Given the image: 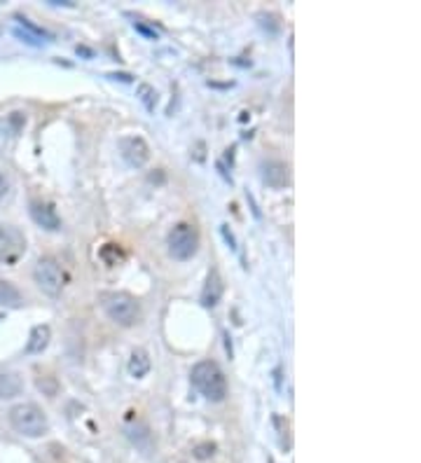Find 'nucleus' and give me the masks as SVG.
Here are the masks:
<instances>
[{
    "label": "nucleus",
    "mask_w": 421,
    "mask_h": 463,
    "mask_svg": "<svg viewBox=\"0 0 421 463\" xmlns=\"http://www.w3.org/2000/svg\"><path fill=\"white\" fill-rule=\"evenodd\" d=\"M190 379L192 386L210 403H220L227 398V377L216 360H199L197 366L192 367Z\"/></svg>",
    "instance_id": "obj_1"
},
{
    "label": "nucleus",
    "mask_w": 421,
    "mask_h": 463,
    "mask_svg": "<svg viewBox=\"0 0 421 463\" xmlns=\"http://www.w3.org/2000/svg\"><path fill=\"white\" fill-rule=\"evenodd\" d=\"M10 424H12L14 431L24 437H42L47 428H50L45 412L34 403L14 405L12 410H10Z\"/></svg>",
    "instance_id": "obj_2"
},
{
    "label": "nucleus",
    "mask_w": 421,
    "mask_h": 463,
    "mask_svg": "<svg viewBox=\"0 0 421 463\" xmlns=\"http://www.w3.org/2000/svg\"><path fill=\"white\" fill-rule=\"evenodd\" d=\"M166 251L173 260H190L199 251V232L190 222H178L166 236Z\"/></svg>",
    "instance_id": "obj_3"
},
{
    "label": "nucleus",
    "mask_w": 421,
    "mask_h": 463,
    "mask_svg": "<svg viewBox=\"0 0 421 463\" xmlns=\"http://www.w3.org/2000/svg\"><path fill=\"white\" fill-rule=\"evenodd\" d=\"M101 307L105 316L122 328L134 326L139 320V302L126 293H108L101 297Z\"/></svg>",
    "instance_id": "obj_4"
},
{
    "label": "nucleus",
    "mask_w": 421,
    "mask_h": 463,
    "mask_svg": "<svg viewBox=\"0 0 421 463\" xmlns=\"http://www.w3.org/2000/svg\"><path fill=\"white\" fill-rule=\"evenodd\" d=\"M34 281L42 293L57 297L64 290V272H61L59 262L54 258H40L34 267Z\"/></svg>",
    "instance_id": "obj_5"
},
{
    "label": "nucleus",
    "mask_w": 421,
    "mask_h": 463,
    "mask_svg": "<svg viewBox=\"0 0 421 463\" xmlns=\"http://www.w3.org/2000/svg\"><path fill=\"white\" fill-rule=\"evenodd\" d=\"M27 253V236L17 228L0 225V265H17L21 255Z\"/></svg>",
    "instance_id": "obj_6"
},
{
    "label": "nucleus",
    "mask_w": 421,
    "mask_h": 463,
    "mask_svg": "<svg viewBox=\"0 0 421 463\" xmlns=\"http://www.w3.org/2000/svg\"><path fill=\"white\" fill-rule=\"evenodd\" d=\"M119 152L125 157V162L129 166H136V169L145 166L150 159V145L145 143V138L141 136L119 138Z\"/></svg>",
    "instance_id": "obj_7"
},
{
    "label": "nucleus",
    "mask_w": 421,
    "mask_h": 463,
    "mask_svg": "<svg viewBox=\"0 0 421 463\" xmlns=\"http://www.w3.org/2000/svg\"><path fill=\"white\" fill-rule=\"evenodd\" d=\"M31 218H34L38 228L47 229V232L61 229L59 213H57V209L50 202H40V199L31 202Z\"/></svg>",
    "instance_id": "obj_8"
},
{
    "label": "nucleus",
    "mask_w": 421,
    "mask_h": 463,
    "mask_svg": "<svg viewBox=\"0 0 421 463\" xmlns=\"http://www.w3.org/2000/svg\"><path fill=\"white\" fill-rule=\"evenodd\" d=\"M263 181L267 188L283 189L290 183V171L288 164L279 162V159H270L263 164Z\"/></svg>",
    "instance_id": "obj_9"
},
{
    "label": "nucleus",
    "mask_w": 421,
    "mask_h": 463,
    "mask_svg": "<svg viewBox=\"0 0 421 463\" xmlns=\"http://www.w3.org/2000/svg\"><path fill=\"white\" fill-rule=\"evenodd\" d=\"M223 293H225L223 276H220L218 269H210L209 276H206L204 288H202V305H204L206 309H213L218 302L223 300Z\"/></svg>",
    "instance_id": "obj_10"
},
{
    "label": "nucleus",
    "mask_w": 421,
    "mask_h": 463,
    "mask_svg": "<svg viewBox=\"0 0 421 463\" xmlns=\"http://www.w3.org/2000/svg\"><path fill=\"white\" fill-rule=\"evenodd\" d=\"M24 393V379L17 372L0 370V400H14Z\"/></svg>",
    "instance_id": "obj_11"
},
{
    "label": "nucleus",
    "mask_w": 421,
    "mask_h": 463,
    "mask_svg": "<svg viewBox=\"0 0 421 463\" xmlns=\"http://www.w3.org/2000/svg\"><path fill=\"white\" fill-rule=\"evenodd\" d=\"M152 363H150V353L145 351V349H134L132 356H129V366H126V370H129V374H132L134 379H143L148 372H150Z\"/></svg>",
    "instance_id": "obj_12"
},
{
    "label": "nucleus",
    "mask_w": 421,
    "mask_h": 463,
    "mask_svg": "<svg viewBox=\"0 0 421 463\" xmlns=\"http://www.w3.org/2000/svg\"><path fill=\"white\" fill-rule=\"evenodd\" d=\"M52 340V330L50 326H35L28 335V344H27V353H42L47 349Z\"/></svg>",
    "instance_id": "obj_13"
},
{
    "label": "nucleus",
    "mask_w": 421,
    "mask_h": 463,
    "mask_svg": "<svg viewBox=\"0 0 421 463\" xmlns=\"http://www.w3.org/2000/svg\"><path fill=\"white\" fill-rule=\"evenodd\" d=\"M21 302H24V297H21L19 288L10 281H0V307L14 309L21 307Z\"/></svg>",
    "instance_id": "obj_14"
},
{
    "label": "nucleus",
    "mask_w": 421,
    "mask_h": 463,
    "mask_svg": "<svg viewBox=\"0 0 421 463\" xmlns=\"http://www.w3.org/2000/svg\"><path fill=\"white\" fill-rule=\"evenodd\" d=\"M136 96H139L141 104L145 105V111H155V105H157V92H155V87L145 85L143 82V85H139V89H136Z\"/></svg>",
    "instance_id": "obj_15"
},
{
    "label": "nucleus",
    "mask_w": 421,
    "mask_h": 463,
    "mask_svg": "<svg viewBox=\"0 0 421 463\" xmlns=\"http://www.w3.org/2000/svg\"><path fill=\"white\" fill-rule=\"evenodd\" d=\"M14 35H17V38H19L21 42H27V45H34V47H40V45H42V40L34 38V35H31V33L21 31V28H14Z\"/></svg>",
    "instance_id": "obj_16"
},
{
    "label": "nucleus",
    "mask_w": 421,
    "mask_h": 463,
    "mask_svg": "<svg viewBox=\"0 0 421 463\" xmlns=\"http://www.w3.org/2000/svg\"><path fill=\"white\" fill-rule=\"evenodd\" d=\"M213 451H216V444H199L197 450H195V457L197 459H209V457H213Z\"/></svg>",
    "instance_id": "obj_17"
},
{
    "label": "nucleus",
    "mask_w": 421,
    "mask_h": 463,
    "mask_svg": "<svg viewBox=\"0 0 421 463\" xmlns=\"http://www.w3.org/2000/svg\"><path fill=\"white\" fill-rule=\"evenodd\" d=\"M134 28L139 33H143L145 38H150V40H157V31L155 28H148L145 24H141V21H134Z\"/></svg>",
    "instance_id": "obj_18"
},
{
    "label": "nucleus",
    "mask_w": 421,
    "mask_h": 463,
    "mask_svg": "<svg viewBox=\"0 0 421 463\" xmlns=\"http://www.w3.org/2000/svg\"><path fill=\"white\" fill-rule=\"evenodd\" d=\"M220 232H223V236H225V242H227V246H230L232 251H237V242H234V236H232L230 228H227V225H223V228H220Z\"/></svg>",
    "instance_id": "obj_19"
},
{
    "label": "nucleus",
    "mask_w": 421,
    "mask_h": 463,
    "mask_svg": "<svg viewBox=\"0 0 421 463\" xmlns=\"http://www.w3.org/2000/svg\"><path fill=\"white\" fill-rule=\"evenodd\" d=\"M7 189H10V183H7V178L0 174V199L7 195Z\"/></svg>",
    "instance_id": "obj_20"
},
{
    "label": "nucleus",
    "mask_w": 421,
    "mask_h": 463,
    "mask_svg": "<svg viewBox=\"0 0 421 463\" xmlns=\"http://www.w3.org/2000/svg\"><path fill=\"white\" fill-rule=\"evenodd\" d=\"M112 80H122V82H132V75H126V73H111Z\"/></svg>",
    "instance_id": "obj_21"
}]
</instances>
